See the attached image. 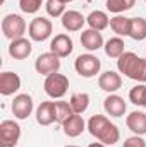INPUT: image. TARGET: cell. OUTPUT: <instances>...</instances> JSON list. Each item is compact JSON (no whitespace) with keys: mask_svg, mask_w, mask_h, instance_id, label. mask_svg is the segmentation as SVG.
Instances as JSON below:
<instances>
[{"mask_svg":"<svg viewBox=\"0 0 146 147\" xmlns=\"http://www.w3.org/2000/svg\"><path fill=\"white\" fill-rule=\"evenodd\" d=\"M88 132L105 146H113L120 139V132L115 123H112L103 115H93L88 120Z\"/></svg>","mask_w":146,"mask_h":147,"instance_id":"obj_1","label":"cell"},{"mask_svg":"<svg viewBox=\"0 0 146 147\" xmlns=\"http://www.w3.org/2000/svg\"><path fill=\"white\" fill-rule=\"evenodd\" d=\"M117 69L120 74L139 84L146 82V58L138 57L134 51H124L117 58Z\"/></svg>","mask_w":146,"mask_h":147,"instance_id":"obj_2","label":"cell"},{"mask_svg":"<svg viewBox=\"0 0 146 147\" xmlns=\"http://www.w3.org/2000/svg\"><path fill=\"white\" fill-rule=\"evenodd\" d=\"M43 89L45 92L53 98V99H60L67 94L69 91V79L67 75L64 74H52V75H46L45 82H43Z\"/></svg>","mask_w":146,"mask_h":147,"instance_id":"obj_3","label":"cell"},{"mask_svg":"<svg viewBox=\"0 0 146 147\" xmlns=\"http://www.w3.org/2000/svg\"><path fill=\"white\" fill-rule=\"evenodd\" d=\"M2 33L10 41L23 38L26 33V21L19 14H7L2 19Z\"/></svg>","mask_w":146,"mask_h":147,"instance_id":"obj_4","label":"cell"},{"mask_svg":"<svg viewBox=\"0 0 146 147\" xmlns=\"http://www.w3.org/2000/svg\"><path fill=\"white\" fill-rule=\"evenodd\" d=\"M74 69L76 72L79 74L81 77H86V79H91L95 77L96 74H100L102 69V62L98 57L91 55V53H84V55H79L74 62Z\"/></svg>","mask_w":146,"mask_h":147,"instance_id":"obj_5","label":"cell"},{"mask_svg":"<svg viewBox=\"0 0 146 147\" xmlns=\"http://www.w3.org/2000/svg\"><path fill=\"white\" fill-rule=\"evenodd\" d=\"M21 139V127L14 120H3L0 123V147H16Z\"/></svg>","mask_w":146,"mask_h":147,"instance_id":"obj_6","label":"cell"},{"mask_svg":"<svg viewBox=\"0 0 146 147\" xmlns=\"http://www.w3.org/2000/svg\"><path fill=\"white\" fill-rule=\"evenodd\" d=\"M52 31H53V26H52V21L46 19V17H35L29 26H28V34L33 41H45L52 36Z\"/></svg>","mask_w":146,"mask_h":147,"instance_id":"obj_7","label":"cell"},{"mask_svg":"<svg viewBox=\"0 0 146 147\" xmlns=\"http://www.w3.org/2000/svg\"><path fill=\"white\" fill-rule=\"evenodd\" d=\"M35 69L38 74L41 75H52V74H57L60 69V57H57L55 53L52 51H46V53H41L35 62Z\"/></svg>","mask_w":146,"mask_h":147,"instance_id":"obj_8","label":"cell"},{"mask_svg":"<svg viewBox=\"0 0 146 147\" xmlns=\"http://www.w3.org/2000/svg\"><path fill=\"white\" fill-rule=\"evenodd\" d=\"M33 113V98L29 94H17L12 101V115L17 120H26Z\"/></svg>","mask_w":146,"mask_h":147,"instance_id":"obj_9","label":"cell"},{"mask_svg":"<svg viewBox=\"0 0 146 147\" xmlns=\"http://www.w3.org/2000/svg\"><path fill=\"white\" fill-rule=\"evenodd\" d=\"M74 50V43L71 36L69 34H57V36L52 39V43H50V51L52 53H55L57 57H60V58H65V57H69L71 53H72Z\"/></svg>","mask_w":146,"mask_h":147,"instance_id":"obj_10","label":"cell"},{"mask_svg":"<svg viewBox=\"0 0 146 147\" xmlns=\"http://www.w3.org/2000/svg\"><path fill=\"white\" fill-rule=\"evenodd\" d=\"M21 89V77L16 72H2L0 74V94L12 96Z\"/></svg>","mask_w":146,"mask_h":147,"instance_id":"obj_11","label":"cell"},{"mask_svg":"<svg viewBox=\"0 0 146 147\" xmlns=\"http://www.w3.org/2000/svg\"><path fill=\"white\" fill-rule=\"evenodd\" d=\"M98 86L102 91H105L108 94H115V91H119L122 87V77H120V74L113 72V70H107L98 77Z\"/></svg>","mask_w":146,"mask_h":147,"instance_id":"obj_12","label":"cell"},{"mask_svg":"<svg viewBox=\"0 0 146 147\" xmlns=\"http://www.w3.org/2000/svg\"><path fill=\"white\" fill-rule=\"evenodd\" d=\"M33 51V45L29 39L26 38H19V39H14L10 41L9 45V55L14 58V60H24L31 55Z\"/></svg>","mask_w":146,"mask_h":147,"instance_id":"obj_13","label":"cell"},{"mask_svg":"<svg viewBox=\"0 0 146 147\" xmlns=\"http://www.w3.org/2000/svg\"><path fill=\"white\" fill-rule=\"evenodd\" d=\"M36 121L43 127H48L52 123H57V113H55V101H43L36 108Z\"/></svg>","mask_w":146,"mask_h":147,"instance_id":"obj_14","label":"cell"},{"mask_svg":"<svg viewBox=\"0 0 146 147\" xmlns=\"http://www.w3.org/2000/svg\"><path fill=\"white\" fill-rule=\"evenodd\" d=\"M84 128H88V123L83 120V116L81 115H77V113H74L72 116H69L64 123H62V130H64V134L67 135V137H79L83 132H84Z\"/></svg>","mask_w":146,"mask_h":147,"instance_id":"obj_15","label":"cell"},{"mask_svg":"<svg viewBox=\"0 0 146 147\" xmlns=\"http://www.w3.org/2000/svg\"><path fill=\"white\" fill-rule=\"evenodd\" d=\"M81 45L88 50V51H96L100 48L105 46V41L100 31H95V29H84L81 33Z\"/></svg>","mask_w":146,"mask_h":147,"instance_id":"obj_16","label":"cell"},{"mask_svg":"<svg viewBox=\"0 0 146 147\" xmlns=\"http://www.w3.org/2000/svg\"><path fill=\"white\" fill-rule=\"evenodd\" d=\"M103 108L107 111V115L113 116V118H120L127 110V105H126L124 98H120L117 94H108L103 101Z\"/></svg>","mask_w":146,"mask_h":147,"instance_id":"obj_17","label":"cell"},{"mask_svg":"<svg viewBox=\"0 0 146 147\" xmlns=\"http://www.w3.org/2000/svg\"><path fill=\"white\" fill-rule=\"evenodd\" d=\"M62 19V26L65 31L69 33H76V31H81L84 22H86V17L77 12V10H65V14L60 17Z\"/></svg>","mask_w":146,"mask_h":147,"instance_id":"obj_18","label":"cell"},{"mask_svg":"<svg viewBox=\"0 0 146 147\" xmlns=\"http://www.w3.org/2000/svg\"><path fill=\"white\" fill-rule=\"evenodd\" d=\"M126 125H127V128L134 135H145L146 134V113H143V111L129 113L127 118H126Z\"/></svg>","mask_w":146,"mask_h":147,"instance_id":"obj_19","label":"cell"},{"mask_svg":"<svg viewBox=\"0 0 146 147\" xmlns=\"http://www.w3.org/2000/svg\"><path fill=\"white\" fill-rule=\"evenodd\" d=\"M86 22L91 29L95 31H103L110 26V17L107 16V12L103 10H93L88 17H86Z\"/></svg>","mask_w":146,"mask_h":147,"instance_id":"obj_20","label":"cell"},{"mask_svg":"<svg viewBox=\"0 0 146 147\" xmlns=\"http://www.w3.org/2000/svg\"><path fill=\"white\" fill-rule=\"evenodd\" d=\"M110 29L117 36H129V31H131V17H126V16L117 14L115 17L110 19Z\"/></svg>","mask_w":146,"mask_h":147,"instance_id":"obj_21","label":"cell"},{"mask_svg":"<svg viewBox=\"0 0 146 147\" xmlns=\"http://www.w3.org/2000/svg\"><path fill=\"white\" fill-rule=\"evenodd\" d=\"M105 55L110 57V58H119L124 51H126V43L120 36H115V38H110L108 41L105 43Z\"/></svg>","mask_w":146,"mask_h":147,"instance_id":"obj_22","label":"cell"},{"mask_svg":"<svg viewBox=\"0 0 146 147\" xmlns=\"http://www.w3.org/2000/svg\"><path fill=\"white\" fill-rule=\"evenodd\" d=\"M129 36L136 41L146 39V19L145 17H131V31Z\"/></svg>","mask_w":146,"mask_h":147,"instance_id":"obj_23","label":"cell"},{"mask_svg":"<svg viewBox=\"0 0 146 147\" xmlns=\"http://www.w3.org/2000/svg\"><path fill=\"white\" fill-rule=\"evenodd\" d=\"M69 103L72 106L74 113L81 115V113H84V111L88 110V106H89V94L88 92H74L72 96H71V99H69Z\"/></svg>","mask_w":146,"mask_h":147,"instance_id":"obj_24","label":"cell"},{"mask_svg":"<svg viewBox=\"0 0 146 147\" xmlns=\"http://www.w3.org/2000/svg\"><path fill=\"white\" fill-rule=\"evenodd\" d=\"M129 101L136 106H145L146 108V86L138 84L129 91Z\"/></svg>","mask_w":146,"mask_h":147,"instance_id":"obj_25","label":"cell"},{"mask_svg":"<svg viewBox=\"0 0 146 147\" xmlns=\"http://www.w3.org/2000/svg\"><path fill=\"white\" fill-rule=\"evenodd\" d=\"M136 3V0H107L105 7L108 12H113V14H120V12H126L129 9H132Z\"/></svg>","mask_w":146,"mask_h":147,"instance_id":"obj_26","label":"cell"},{"mask_svg":"<svg viewBox=\"0 0 146 147\" xmlns=\"http://www.w3.org/2000/svg\"><path fill=\"white\" fill-rule=\"evenodd\" d=\"M55 113H57V123H64L69 116H72L74 111H72V106L71 103L67 101H55Z\"/></svg>","mask_w":146,"mask_h":147,"instance_id":"obj_27","label":"cell"},{"mask_svg":"<svg viewBox=\"0 0 146 147\" xmlns=\"http://www.w3.org/2000/svg\"><path fill=\"white\" fill-rule=\"evenodd\" d=\"M45 9H46V14L50 17H62L65 14V2H62V0H46Z\"/></svg>","mask_w":146,"mask_h":147,"instance_id":"obj_28","label":"cell"},{"mask_svg":"<svg viewBox=\"0 0 146 147\" xmlns=\"http://www.w3.org/2000/svg\"><path fill=\"white\" fill-rule=\"evenodd\" d=\"M43 0H19V9L24 14H36L41 9Z\"/></svg>","mask_w":146,"mask_h":147,"instance_id":"obj_29","label":"cell"},{"mask_svg":"<svg viewBox=\"0 0 146 147\" xmlns=\"http://www.w3.org/2000/svg\"><path fill=\"white\" fill-rule=\"evenodd\" d=\"M122 147H146V142L143 139V135H132V137H127L124 140Z\"/></svg>","mask_w":146,"mask_h":147,"instance_id":"obj_30","label":"cell"},{"mask_svg":"<svg viewBox=\"0 0 146 147\" xmlns=\"http://www.w3.org/2000/svg\"><path fill=\"white\" fill-rule=\"evenodd\" d=\"M88 147H105V144L103 142H93V144H89Z\"/></svg>","mask_w":146,"mask_h":147,"instance_id":"obj_31","label":"cell"},{"mask_svg":"<svg viewBox=\"0 0 146 147\" xmlns=\"http://www.w3.org/2000/svg\"><path fill=\"white\" fill-rule=\"evenodd\" d=\"M62 2H65V3H67V2H72V0H62Z\"/></svg>","mask_w":146,"mask_h":147,"instance_id":"obj_32","label":"cell"},{"mask_svg":"<svg viewBox=\"0 0 146 147\" xmlns=\"http://www.w3.org/2000/svg\"><path fill=\"white\" fill-rule=\"evenodd\" d=\"M65 147H79V146H65Z\"/></svg>","mask_w":146,"mask_h":147,"instance_id":"obj_33","label":"cell"},{"mask_svg":"<svg viewBox=\"0 0 146 147\" xmlns=\"http://www.w3.org/2000/svg\"><path fill=\"white\" fill-rule=\"evenodd\" d=\"M145 51H146V50H145Z\"/></svg>","mask_w":146,"mask_h":147,"instance_id":"obj_34","label":"cell"},{"mask_svg":"<svg viewBox=\"0 0 146 147\" xmlns=\"http://www.w3.org/2000/svg\"><path fill=\"white\" fill-rule=\"evenodd\" d=\"M145 2H146V0H145Z\"/></svg>","mask_w":146,"mask_h":147,"instance_id":"obj_35","label":"cell"}]
</instances>
